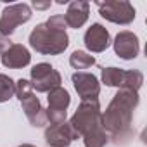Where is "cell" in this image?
<instances>
[{
    "label": "cell",
    "mask_w": 147,
    "mask_h": 147,
    "mask_svg": "<svg viewBox=\"0 0 147 147\" xmlns=\"http://www.w3.org/2000/svg\"><path fill=\"white\" fill-rule=\"evenodd\" d=\"M71 80H73V85H75V90L82 97V100H99L100 83L95 75L85 73V71H76V73H73Z\"/></svg>",
    "instance_id": "cell-8"
},
{
    "label": "cell",
    "mask_w": 147,
    "mask_h": 147,
    "mask_svg": "<svg viewBox=\"0 0 147 147\" xmlns=\"http://www.w3.org/2000/svg\"><path fill=\"white\" fill-rule=\"evenodd\" d=\"M99 14L114 24H130L135 19V9L126 0H109V2H95Z\"/></svg>",
    "instance_id": "cell-7"
},
{
    "label": "cell",
    "mask_w": 147,
    "mask_h": 147,
    "mask_svg": "<svg viewBox=\"0 0 147 147\" xmlns=\"http://www.w3.org/2000/svg\"><path fill=\"white\" fill-rule=\"evenodd\" d=\"M31 7L28 4H12L4 7L2 16H0V35L11 36L19 24H24L31 19Z\"/></svg>",
    "instance_id": "cell-6"
},
{
    "label": "cell",
    "mask_w": 147,
    "mask_h": 147,
    "mask_svg": "<svg viewBox=\"0 0 147 147\" xmlns=\"http://www.w3.org/2000/svg\"><path fill=\"white\" fill-rule=\"evenodd\" d=\"M47 100H49V107L50 111H66L71 104V97H69V92L62 87H57L54 90L49 92L47 95Z\"/></svg>",
    "instance_id": "cell-15"
},
{
    "label": "cell",
    "mask_w": 147,
    "mask_h": 147,
    "mask_svg": "<svg viewBox=\"0 0 147 147\" xmlns=\"http://www.w3.org/2000/svg\"><path fill=\"white\" fill-rule=\"evenodd\" d=\"M31 87L33 90L40 92V94H49L50 90L61 87L62 83V78H61V73L50 66L49 62H40V64H35L31 67Z\"/></svg>",
    "instance_id": "cell-5"
},
{
    "label": "cell",
    "mask_w": 147,
    "mask_h": 147,
    "mask_svg": "<svg viewBox=\"0 0 147 147\" xmlns=\"http://www.w3.org/2000/svg\"><path fill=\"white\" fill-rule=\"evenodd\" d=\"M0 59H2V64L9 69H21L31 62V54L24 45L11 43V47L7 50L0 54Z\"/></svg>",
    "instance_id": "cell-12"
},
{
    "label": "cell",
    "mask_w": 147,
    "mask_h": 147,
    "mask_svg": "<svg viewBox=\"0 0 147 147\" xmlns=\"http://www.w3.org/2000/svg\"><path fill=\"white\" fill-rule=\"evenodd\" d=\"M88 14H90V4L88 2H71L67 5V11L64 14V21L69 28H82L87 21H88Z\"/></svg>",
    "instance_id": "cell-14"
},
{
    "label": "cell",
    "mask_w": 147,
    "mask_h": 147,
    "mask_svg": "<svg viewBox=\"0 0 147 147\" xmlns=\"http://www.w3.org/2000/svg\"><path fill=\"white\" fill-rule=\"evenodd\" d=\"M18 147H36V145H33V144H23V145H18Z\"/></svg>",
    "instance_id": "cell-20"
},
{
    "label": "cell",
    "mask_w": 147,
    "mask_h": 147,
    "mask_svg": "<svg viewBox=\"0 0 147 147\" xmlns=\"http://www.w3.org/2000/svg\"><path fill=\"white\" fill-rule=\"evenodd\" d=\"M69 64L75 69H88L95 64V57L85 50H75L69 55Z\"/></svg>",
    "instance_id": "cell-16"
},
{
    "label": "cell",
    "mask_w": 147,
    "mask_h": 147,
    "mask_svg": "<svg viewBox=\"0 0 147 147\" xmlns=\"http://www.w3.org/2000/svg\"><path fill=\"white\" fill-rule=\"evenodd\" d=\"M113 45H114L116 55L125 59V61L135 59L140 52V42H138V36L133 31H119L116 35Z\"/></svg>",
    "instance_id": "cell-10"
},
{
    "label": "cell",
    "mask_w": 147,
    "mask_h": 147,
    "mask_svg": "<svg viewBox=\"0 0 147 147\" xmlns=\"http://www.w3.org/2000/svg\"><path fill=\"white\" fill-rule=\"evenodd\" d=\"M102 83L107 87H118V88H131L138 92V88L144 83V75L138 69L125 71L121 67H102Z\"/></svg>",
    "instance_id": "cell-4"
},
{
    "label": "cell",
    "mask_w": 147,
    "mask_h": 147,
    "mask_svg": "<svg viewBox=\"0 0 147 147\" xmlns=\"http://www.w3.org/2000/svg\"><path fill=\"white\" fill-rule=\"evenodd\" d=\"M16 94V82L0 73V102H7L9 99H12Z\"/></svg>",
    "instance_id": "cell-17"
},
{
    "label": "cell",
    "mask_w": 147,
    "mask_h": 147,
    "mask_svg": "<svg viewBox=\"0 0 147 147\" xmlns=\"http://www.w3.org/2000/svg\"><path fill=\"white\" fill-rule=\"evenodd\" d=\"M78 138H83L85 147H106L109 137L102 125V111L99 100H82L76 113L69 119Z\"/></svg>",
    "instance_id": "cell-2"
},
{
    "label": "cell",
    "mask_w": 147,
    "mask_h": 147,
    "mask_svg": "<svg viewBox=\"0 0 147 147\" xmlns=\"http://www.w3.org/2000/svg\"><path fill=\"white\" fill-rule=\"evenodd\" d=\"M83 42H85V47H87L90 52L99 54V52H104V50L111 45V35H109V31H107L100 23H94V24L85 31Z\"/></svg>",
    "instance_id": "cell-11"
},
{
    "label": "cell",
    "mask_w": 147,
    "mask_h": 147,
    "mask_svg": "<svg viewBox=\"0 0 147 147\" xmlns=\"http://www.w3.org/2000/svg\"><path fill=\"white\" fill-rule=\"evenodd\" d=\"M11 47V40L7 38V36H2L0 35V54H2L4 50H7Z\"/></svg>",
    "instance_id": "cell-18"
},
{
    "label": "cell",
    "mask_w": 147,
    "mask_h": 147,
    "mask_svg": "<svg viewBox=\"0 0 147 147\" xmlns=\"http://www.w3.org/2000/svg\"><path fill=\"white\" fill-rule=\"evenodd\" d=\"M28 42H30V47L38 54L59 55L67 49L69 36L64 30H55V28H50L47 23H42L33 28Z\"/></svg>",
    "instance_id": "cell-3"
},
{
    "label": "cell",
    "mask_w": 147,
    "mask_h": 147,
    "mask_svg": "<svg viewBox=\"0 0 147 147\" xmlns=\"http://www.w3.org/2000/svg\"><path fill=\"white\" fill-rule=\"evenodd\" d=\"M52 4L50 2H38V0H35V2H33V7L35 9H38V11H43V9H49Z\"/></svg>",
    "instance_id": "cell-19"
},
{
    "label": "cell",
    "mask_w": 147,
    "mask_h": 147,
    "mask_svg": "<svg viewBox=\"0 0 147 147\" xmlns=\"http://www.w3.org/2000/svg\"><path fill=\"white\" fill-rule=\"evenodd\" d=\"M43 138L49 147H69L73 140H78V135L71 128L69 121H64L59 125L47 126Z\"/></svg>",
    "instance_id": "cell-9"
},
{
    "label": "cell",
    "mask_w": 147,
    "mask_h": 147,
    "mask_svg": "<svg viewBox=\"0 0 147 147\" xmlns=\"http://www.w3.org/2000/svg\"><path fill=\"white\" fill-rule=\"evenodd\" d=\"M140 102L138 92L131 88H119L106 111L102 113V125L107 137L118 144L125 145L133 135V113Z\"/></svg>",
    "instance_id": "cell-1"
},
{
    "label": "cell",
    "mask_w": 147,
    "mask_h": 147,
    "mask_svg": "<svg viewBox=\"0 0 147 147\" xmlns=\"http://www.w3.org/2000/svg\"><path fill=\"white\" fill-rule=\"evenodd\" d=\"M19 102H21V106H23V111H24L28 121L31 123V126H35V128H42V126L47 125L45 109H43V106L40 104L38 97L35 95V92L24 95Z\"/></svg>",
    "instance_id": "cell-13"
}]
</instances>
